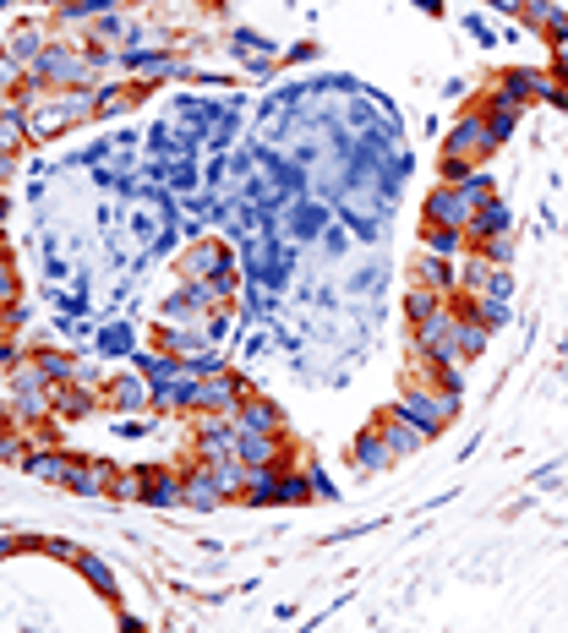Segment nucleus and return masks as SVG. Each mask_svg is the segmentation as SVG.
<instances>
[{"mask_svg": "<svg viewBox=\"0 0 568 633\" xmlns=\"http://www.w3.org/2000/svg\"><path fill=\"white\" fill-rule=\"evenodd\" d=\"M498 142H504V131L492 127L481 110H470L459 127L448 131V142H442V170H448V175H470L481 159L498 153Z\"/></svg>", "mask_w": 568, "mask_h": 633, "instance_id": "obj_1", "label": "nucleus"}, {"mask_svg": "<svg viewBox=\"0 0 568 633\" xmlns=\"http://www.w3.org/2000/svg\"><path fill=\"white\" fill-rule=\"evenodd\" d=\"M476 213H481V197L470 191V181L459 175V181H448L427 197V224H442V230H459L465 241H470V224H476Z\"/></svg>", "mask_w": 568, "mask_h": 633, "instance_id": "obj_2", "label": "nucleus"}, {"mask_svg": "<svg viewBox=\"0 0 568 633\" xmlns=\"http://www.w3.org/2000/svg\"><path fill=\"white\" fill-rule=\"evenodd\" d=\"M247 399V388L236 372H208V378L191 382V410H202V415H236V404Z\"/></svg>", "mask_w": 568, "mask_h": 633, "instance_id": "obj_3", "label": "nucleus"}, {"mask_svg": "<svg viewBox=\"0 0 568 633\" xmlns=\"http://www.w3.org/2000/svg\"><path fill=\"white\" fill-rule=\"evenodd\" d=\"M378 438L388 443V453H393V459H399V453H416L421 443H432V432H427V426H416L405 410H388V415H382V421H378Z\"/></svg>", "mask_w": 568, "mask_h": 633, "instance_id": "obj_4", "label": "nucleus"}, {"mask_svg": "<svg viewBox=\"0 0 568 633\" xmlns=\"http://www.w3.org/2000/svg\"><path fill=\"white\" fill-rule=\"evenodd\" d=\"M236 426L252 432V438H279V432H285V415H279V404H268V399H241V404H236Z\"/></svg>", "mask_w": 568, "mask_h": 633, "instance_id": "obj_5", "label": "nucleus"}, {"mask_svg": "<svg viewBox=\"0 0 568 633\" xmlns=\"http://www.w3.org/2000/svg\"><path fill=\"white\" fill-rule=\"evenodd\" d=\"M116 464H104V459H77V470H71V492H82V498H99V492H116Z\"/></svg>", "mask_w": 568, "mask_h": 633, "instance_id": "obj_6", "label": "nucleus"}, {"mask_svg": "<svg viewBox=\"0 0 568 633\" xmlns=\"http://www.w3.org/2000/svg\"><path fill=\"white\" fill-rule=\"evenodd\" d=\"M202 470L213 475V486H219V498H225V503H230V498H247L252 464H241V459H202Z\"/></svg>", "mask_w": 568, "mask_h": 633, "instance_id": "obj_7", "label": "nucleus"}, {"mask_svg": "<svg viewBox=\"0 0 568 633\" xmlns=\"http://www.w3.org/2000/svg\"><path fill=\"white\" fill-rule=\"evenodd\" d=\"M22 470H28V475H39V481L71 486V470H77V459H71V453H61V448H33Z\"/></svg>", "mask_w": 568, "mask_h": 633, "instance_id": "obj_8", "label": "nucleus"}, {"mask_svg": "<svg viewBox=\"0 0 568 633\" xmlns=\"http://www.w3.org/2000/svg\"><path fill=\"white\" fill-rule=\"evenodd\" d=\"M39 77H50V82H88V61L77 50H44L39 56Z\"/></svg>", "mask_w": 568, "mask_h": 633, "instance_id": "obj_9", "label": "nucleus"}, {"mask_svg": "<svg viewBox=\"0 0 568 633\" xmlns=\"http://www.w3.org/2000/svg\"><path fill=\"white\" fill-rule=\"evenodd\" d=\"M181 503L208 513V508H219L225 498H219V486H213V475H208V470H191L187 481H181Z\"/></svg>", "mask_w": 568, "mask_h": 633, "instance_id": "obj_10", "label": "nucleus"}, {"mask_svg": "<svg viewBox=\"0 0 568 633\" xmlns=\"http://www.w3.org/2000/svg\"><path fill=\"white\" fill-rule=\"evenodd\" d=\"M148 399H153V393H148V382L142 378H116L110 382V404H116V410H142Z\"/></svg>", "mask_w": 568, "mask_h": 633, "instance_id": "obj_11", "label": "nucleus"}, {"mask_svg": "<svg viewBox=\"0 0 568 633\" xmlns=\"http://www.w3.org/2000/svg\"><path fill=\"white\" fill-rule=\"evenodd\" d=\"M487 339H492V328H481L476 316H465V307H459V355L476 361V355L487 350Z\"/></svg>", "mask_w": 568, "mask_h": 633, "instance_id": "obj_12", "label": "nucleus"}, {"mask_svg": "<svg viewBox=\"0 0 568 633\" xmlns=\"http://www.w3.org/2000/svg\"><path fill=\"white\" fill-rule=\"evenodd\" d=\"M388 459H393V453H388V443H382L378 432H367V438L356 443V464H361V470H382Z\"/></svg>", "mask_w": 568, "mask_h": 633, "instance_id": "obj_13", "label": "nucleus"}, {"mask_svg": "<svg viewBox=\"0 0 568 633\" xmlns=\"http://www.w3.org/2000/svg\"><path fill=\"white\" fill-rule=\"evenodd\" d=\"M77 569L88 573V584H93L99 595H116V579H110V569H104L99 557H77Z\"/></svg>", "mask_w": 568, "mask_h": 633, "instance_id": "obj_14", "label": "nucleus"}, {"mask_svg": "<svg viewBox=\"0 0 568 633\" xmlns=\"http://www.w3.org/2000/svg\"><path fill=\"white\" fill-rule=\"evenodd\" d=\"M165 350H176V355H202V333L187 328V333H165Z\"/></svg>", "mask_w": 568, "mask_h": 633, "instance_id": "obj_15", "label": "nucleus"}, {"mask_svg": "<svg viewBox=\"0 0 568 633\" xmlns=\"http://www.w3.org/2000/svg\"><path fill=\"white\" fill-rule=\"evenodd\" d=\"M39 372H44V378L50 382H71V372H77V366H71V361H66V355H56V350H44V355H39Z\"/></svg>", "mask_w": 568, "mask_h": 633, "instance_id": "obj_16", "label": "nucleus"}, {"mask_svg": "<svg viewBox=\"0 0 568 633\" xmlns=\"http://www.w3.org/2000/svg\"><path fill=\"white\" fill-rule=\"evenodd\" d=\"M11 295H17V284H11V273L0 268V301H11Z\"/></svg>", "mask_w": 568, "mask_h": 633, "instance_id": "obj_17", "label": "nucleus"}, {"mask_svg": "<svg viewBox=\"0 0 568 633\" xmlns=\"http://www.w3.org/2000/svg\"><path fill=\"white\" fill-rule=\"evenodd\" d=\"M492 6H504V11H525L530 0H492Z\"/></svg>", "mask_w": 568, "mask_h": 633, "instance_id": "obj_18", "label": "nucleus"}, {"mask_svg": "<svg viewBox=\"0 0 568 633\" xmlns=\"http://www.w3.org/2000/svg\"><path fill=\"white\" fill-rule=\"evenodd\" d=\"M558 71H564V77H568V39H564V44H558Z\"/></svg>", "mask_w": 568, "mask_h": 633, "instance_id": "obj_19", "label": "nucleus"}, {"mask_svg": "<svg viewBox=\"0 0 568 633\" xmlns=\"http://www.w3.org/2000/svg\"><path fill=\"white\" fill-rule=\"evenodd\" d=\"M6 552H17V541H0V557H6Z\"/></svg>", "mask_w": 568, "mask_h": 633, "instance_id": "obj_20", "label": "nucleus"}]
</instances>
